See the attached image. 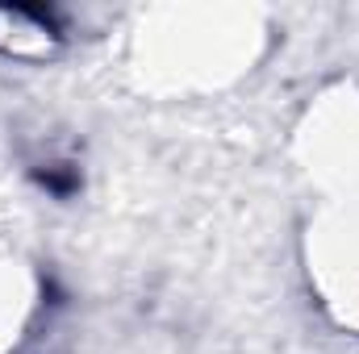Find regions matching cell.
Wrapping results in <instances>:
<instances>
[{
  "label": "cell",
  "instance_id": "6da1fadb",
  "mask_svg": "<svg viewBox=\"0 0 359 354\" xmlns=\"http://www.w3.org/2000/svg\"><path fill=\"white\" fill-rule=\"evenodd\" d=\"M38 183L46 187V192H55V196H72L76 192V171H59V167H50V171H38Z\"/></svg>",
  "mask_w": 359,
  "mask_h": 354
}]
</instances>
